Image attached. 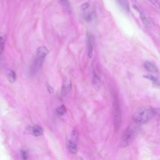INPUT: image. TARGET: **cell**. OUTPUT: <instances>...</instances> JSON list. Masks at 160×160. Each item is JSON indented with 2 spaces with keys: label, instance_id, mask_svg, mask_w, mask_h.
I'll return each instance as SVG.
<instances>
[{
  "label": "cell",
  "instance_id": "obj_1",
  "mask_svg": "<svg viewBox=\"0 0 160 160\" xmlns=\"http://www.w3.org/2000/svg\"><path fill=\"white\" fill-rule=\"evenodd\" d=\"M48 53V49L45 46H41L37 49L35 57L30 67L29 73L30 75L34 76L39 72Z\"/></svg>",
  "mask_w": 160,
  "mask_h": 160
},
{
  "label": "cell",
  "instance_id": "obj_2",
  "mask_svg": "<svg viewBox=\"0 0 160 160\" xmlns=\"http://www.w3.org/2000/svg\"><path fill=\"white\" fill-rule=\"evenodd\" d=\"M155 114V111L149 107H143L139 109L133 115L134 121L137 124H145L150 120Z\"/></svg>",
  "mask_w": 160,
  "mask_h": 160
},
{
  "label": "cell",
  "instance_id": "obj_3",
  "mask_svg": "<svg viewBox=\"0 0 160 160\" xmlns=\"http://www.w3.org/2000/svg\"><path fill=\"white\" fill-rule=\"evenodd\" d=\"M136 133V128L133 125L129 126L121 137L120 143V147L124 148L129 145L133 140Z\"/></svg>",
  "mask_w": 160,
  "mask_h": 160
},
{
  "label": "cell",
  "instance_id": "obj_4",
  "mask_svg": "<svg viewBox=\"0 0 160 160\" xmlns=\"http://www.w3.org/2000/svg\"><path fill=\"white\" fill-rule=\"evenodd\" d=\"M113 116L114 130L117 132L121 127L122 122V114L119 104L118 100L114 99L113 105Z\"/></svg>",
  "mask_w": 160,
  "mask_h": 160
},
{
  "label": "cell",
  "instance_id": "obj_5",
  "mask_svg": "<svg viewBox=\"0 0 160 160\" xmlns=\"http://www.w3.org/2000/svg\"><path fill=\"white\" fill-rule=\"evenodd\" d=\"M72 84L71 82L66 78L63 79L61 94L62 96H65L68 95L71 91Z\"/></svg>",
  "mask_w": 160,
  "mask_h": 160
},
{
  "label": "cell",
  "instance_id": "obj_6",
  "mask_svg": "<svg viewBox=\"0 0 160 160\" xmlns=\"http://www.w3.org/2000/svg\"><path fill=\"white\" fill-rule=\"evenodd\" d=\"M133 7L135 9L139 12L140 15L141 19L143 23H144L146 26L147 27L149 26V23L144 11H143L141 9H140V7L136 5H133Z\"/></svg>",
  "mask_w": 160,
  "mask_h": 160
},
{
  "label": "cell",
  "instance_id": "obj_7",
  "mask_svg": "<svg viewBox=\"0 0 160 160\" xmlns=\"http://www.w3.org/2000/svg\"><path fill=\"white\" fill-rule=\"evenodd\" d=\"M90 33H87V39L88 46V56L89 58H91L93 56V46L92 37Z\"/></svg>",
  "mask_w": 160,
  "mask_h": 160
},
{
  "label": "cell",
  "instance_id": "obj_8",
  "mask_svg": "<svg viewBox=\"0 0 160 160\" xmlns=\"http://www.w3.org/2000/svg\"><path fill=\"white\" fill-rule=\"evenodd\" d=\"M31 133L35 136H39L41 135L43 133V130L38 125H36L30 129Z\"/></svg>",
  "mask_w": 160,
  "mask_h": 160
},
{
  "label": "cell",
  "instance_id": "obj_9",
  "mask_svg": "<svg viewBox=\"0 0 160 160\" xmlns=\"http://www.w3.org/2000/svg\"><path fill=\"white\" fill-rule=\"evenodd\" d=\"M68 149L70 152L72 154L77 153V143L72 140H70L68 142Z\"/></svg>",
  "mask_w": 160,
  "mask_h": 160
},
{
  "label": "cell",
  "instance_id": "obj_10",
  "mask_svg": "<svg viewBox=\"0 0 160 160\" xmlns=\"http://www.w3.org/2000/svg\"><path fill=\"white\" fill-rule=\"evenodd\" d=\"M144 66L146 69L151 72L155 73L158 71L157 67L150 62H146Z\"/></svg>",
  "mask_w": 160,
  "mask_h": 160
},
{
  "label": "cell",
  "instance_id": "obj_11",
  "mask_svg": "<svg viewBox=\"0 0 160 160\" xmlns=\"http://www.w3.org/2000/svg\"><path fill=\"white\" fill-rule=\"evenodd\" d=\"M144 77L151 80L155 85L157 86H160V81L152 75L149 74H146Z\"/></svg>",
  "mask_w": 160,
  "mask_h": 160
},
{
  "label": "cell",
  "instance_id": "obj_12",
  "mask_svg": "<svg viewBox=\"0 0 160 160\" xmlns=\"http://www.w3.org/2000/svg\"><path fill=\"white\" fill-rule=\"evenodd\" d=\"M7 77L8 81L11 83H13L16 79V74L13 71H11L7 74Z\"/></svg>",
  "mask_w": 160,
  "mask_h": 160
},
{
  "label": "cell",
  "instance_id": "obj_13",
  "mask_svg": "<svg viewBox=\"0 0 160 160\" xmlns=\"http://www.w3.org/2000/svg\"><path fill=\"white\" fill-rule=\"evenodd\" d=\"M60 2L65 10L68 13H71V7L69 2L67 1H61Z\"/></svg>",
  "mask_w": 160,
  "mask_h": 160
},
{
  "label": "cell",
  "instance_id": "obj_14",
  "mask_svg": "<svg viewBox=\"0 0 160 160\" xmlns=\"http://www.w3.org/2000/svg\"><path fill=\"white\" fill-rule=\"evenodd\" d=\"M120 5L122 7L125 11H129V7L128 2L126 1H117Z\"/></svg>",
  "mask_w": 160,
  "mask_h": 160
},
{
  "label": "cell",
  "instance_id": "obj_15",
  "mask_svg": "<svg viewBox=\"0 0 160 160\" xmlns=\"http://www.w3.org/2000/svg\"><path fill=\"white\" fill-rule=\"evenodd\" d=\"M56 111L57 114L58 115L63 116L66 111V108L64 105H62L61 107L57 108Z\"/></svg>",
  "mask_w": 160,
  "mask_h": 160
},
{
  "label": "cell",
  "instance_id": "obj_16",
  "mask_svg": "<svg viewBox=\"0 0 160 160\" xmlns=\"http://www.w3.org/2000/svg\"><path fill=\"white\" fill-rule=\"evenodd\" d=\"M21 156L22 160H27L28 155L26 152L22 150L21 151Z\"/></svg>",
  "mask_w": 160,
  "mask_h": 160
},
{
  "label": "cell",
  "instance_id": "obj_17",
  "mask_svg": "<svg viewBox=\"0 0 160 160\" xmlns=\"http://www.w3.org/2000/svg\"><path fill=\"white\" fill-rule=\"evenodd\" d=\"M85 20L88 21H91L93 18V15L91 13H87L85 14Z\"/></svg>",
  "mask_w": 160,
  "mask_h": 160
},
{
  "label": "cell",
  "instance_id": "obj_18",
  "mask_svg": "<svg viewBox=\"0 0 160 160\" xmlns=\"http://www.w3.org/2000/svg\"><path fill=\"white\" fill-rule=\"evenodd\" d=\"M99 79L97 76L95 75L93 79V82L95 85H97L99 83Z\"/></svg>",
  "mask_w": 160,
  "mask_h": 160
},
{
  "label": "cell",
  "instance_id": "obj_19",
  "mask_svg": "<svg viewBox=\"0 0 160 160\" xmlns=\"http://www.w3.org/2000/svg\"><path fill=\"white\" fill-rule=\"evenodd\" d=\"M5 39L3 36L1 37V53L2 54L4 49Z\"/></svg>",
  "mask_w": 160,
  "mask_h": 160
},
{
  "label": "cell",
  "instance_id": "obj_20",
  "mask_svg": "<svg viewBox=\"0 0 160 160\" xmlns=\"http://www.w3.org/2000/svg\"><path fill=\"white\" fill-rule=\"evenodd\" d=\"M150 2L158 9L160 8V4L158 1H151Z\"/></svg>",
  "mask_w": 160,
  "mask_h": 160
},
{
  "label": "cell",
  "instance_id": "obj_21",
  "mask_svg": "<svg viewBox=\"0 0 160 160\" xmlns=\"http://www.w3.org/2000/svg\"><path fill=\"white\" fill-rule=\"evenodd\" d=\"M47 87L49 92L50 94H53L54 92V89L49 84H47Z\"/></svg>",
  "mask_w": 160,
  "mask_h": 160
},
{
  "label": "cell",
  "instance_id": "obj_22",
  "mask_svg": "<svg viewBox=\"0 0 160 160\" xmlns=\"http://www.w3.org/2000/svg\"><path fill=\"white\" fill-rule=\"evenodd\" d=\"M89 5L87 3H85L81 5L80 8L82 10H85L89 7Z\"/></svg>",
  "mask_w": 160,
  "mask_h": 160
},
{
  "label": "cell",
  "instance_id": "obj_23",
  "mask_svg": "<svg viewBox=\"0 0 160 160\" xmlns=\"http://www.w3.org/2000/svg\"><path fill=\"white\" fill-rule=\"evenodd\" d=\"M158 111H159V112H158V113H159V118H160V109H159V110Z\"/></svg>",
  "mask_w": 160,
  "mask_h": 160
}]
</instances>
